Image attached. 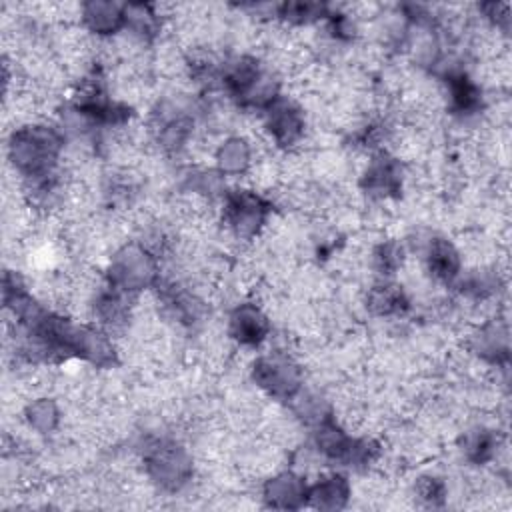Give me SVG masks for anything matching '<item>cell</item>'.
<instances>
[{"instance_id":"1","label":"cell","mask_w":512,"mask_h":512,"mask_svg":"<svg viewBox=\"0 0 512 512\" xmlns=\"http://www.w3.org/2000/svg\"><path fill=\"white\" fill-rule=\"evenodd\" d=\"M64 152V132L48 122H32L12 130L8 162L20 180L56 174Z\"/></svg>"},{"instance_id":"2","label":"cell","mask_w":512,"mask_h":512,"mask_svg":"<svg viewBox=\"0 0 512 512\" xmlns=\"http://www.w3.org/2000/svg\"><path fill=\"white\" fill-rule=\"evenodd\" d=\"M270 202L254 188H234L224 194L222 226L232 240H256L268 226Z\"/></svg>"},{"instance_id":"3","label":"cell","mask_w":512,"mask_h":512,"mask_svg":"<svg viewBox=\"0 0 512 512\" xmlns=\"http://www.w3.org/2000/svg\"><path fill=\"white\" fill-rule=\"evenodd\" d=\"M144 468L152 484L170 492H178L194 474V462L186 448L166 438H154L144 450Z\"/></svg>"},{"instance_id":"4","label":"cell","mask_w":512,"mask_h":512,"mask_svg":"<svg viewBox=\"0 0 512 512\" xmlns=\"http://www.w3.org/2000/svg\"><path fill=\"white\" fill-rule=\"evenodd\" d=\"M158 276L156 256L142 244L130 242L114 250L108 266V286L136 294L148 288Z\"/></svg>"},{"instance_id":"5","label":"cell","mask_w":512,"mask_h":512,"mask_svg":"<svg viewBox=\"0 0 512 512\" xmlns=\"http://www.w3.org/2000/svg\"><path fill=\"white\" fill-rule=\"evenodd\" d=\"M252 380L270 398L292 400L302 388V368L288 354L270 352L252 362Z\"/></svg>"},{"instance_id":"6","label":"cell","mask_w":512,"mask_h":512,"mask_svg":"<svg viewBox=\"0 0 512 512\" xmlns=\"http://www.w3.org/2000/svg\"><path fill=\"white\" fill-rule=\"evenodd\" d=\"M262 132L278 148L296 150L306 138V116L298 102L278 96L268 108H264Z\"/></svg>"},{"instance_id":"7","label":"cell","mask_w":512,"mask_h":512,"mask_svg":"<svg viewBox=\"0 0 512 512\" xmlns=\"http://www.w3.org/2000/svg\"><path fill=\"white\" fill-rule=\"evenodd\" d=\"M228 338L242 348H256L270 336V318L256 302L238 304L228 316Z\"/></svg>"},{"instance_id":"8","label":"cell","mask_w":512,"mask_h":512,"mask_svg":"<svg viewBox=\"0 0 512 512\" xmlns=\"http://www.w3.org/2000/svg\"><path fill=\"white\" fill-rule=\"evenodd\" d=\"M262 498L268 506L288 510L306 506L308 484L298 472H276L262 484Z\"/></svg>"},{"instance_id":"9","label":"cell","mask_w":512,"mask_h":512,"mask_svg":"<svg viewBox=\"0 0 512 512\" xmlns=\"http://www.w3.org/2000/svg\"><path fill=\"white\" fill-rule=\"evenodd\" d=\"M422 252L426 254V272L432 280L448 284L460 276L462 252L450 240L428 236Z\"/></svg>"},{"instance_id":"10","label":"cell","mask_w":512,"mask_h":512,"mask_svg":"<svg viewBox=\"0 0 512 512\" xmlns=\"http://www.w3.org/2000/svg\"><path fill=\"white\" fill-rule=\"evenodd\" d=\"M254 148L246 136H228L214 150L216 170L222 176H246L256 160Z\"/></svg>"},{"instance_id":"11","label":"cell","mask_w":512,"mask_h":512,"mask_svg":"<svg viewBox=\"0 0 512 512\" xmlns=\"http://www.w3.org/2000/svg\"><path fill=\"white\" fill-rule=\"evenodd\" d=\"M80 20L88 34H96V38L112 36L126 26V6L116 2L82 4Z\"/></svg>"},{"instance_id":"12","label":"cell","mask_w":512,"mask_h":512,"mask_svg":"<svg viewBox=\"0 0 512 512\" xmlns=\"http://www.w3.org/2000/svg\"><path fill=\"white\" fill-rule=\"evenodd\" d=\"M352 496V488L348 480L340 474H326L316 480V484L308 486L306 506L320 510H338L348 504Z\"/></svg>"},{"instance_id":"13","label":"cell","mask_w":512,"mask_h":512,"mask_svg":"<svg viewBox=\"0 0 512 512\" xmlns=\"http://www.w3.org/2000/svg\"><path fill=\"white\" fill-rule=\"evenodd\" d=\"M366 308L380 318H394L402 316L408 308V296L400 284L394 282H376L366 292Z\"/></svg>"},{"instance_id":"14","label":"cell","mask_w":512,"mask_h":512,"mask_svg":"<svg viewBox=\"0 0 512 512\" xmlns=\"http://www.w3.org/2000/svg\"><path fill=\"white\" fill-rule=\"evenodd\" d=\"M22 418L34 434H52L60 426L62 410L54 398L40 394L24 404Z\"/></svg>"},{"instance_id":"15","label":"cell","mask_w":512,"mask_h":512,"mask_svg":"<svg viewBox=\"0 0 512 512\" xmlns=\"http://www.w3.org/2000/svg\"><path fill=\"white\" fill-rule=\"evenodd\" d=\"M414 498H418L424 506H440L448 496V486L436 474H424L414 482L412 488Z\"/></svg>"}]
</instances>
